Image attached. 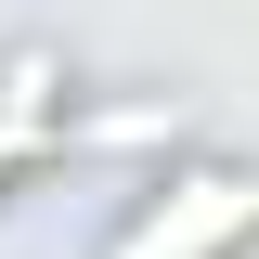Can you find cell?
Masks as SVG:
<instances>
[{"label":"cell","instance_id":"obj_1","mask_svg":"<svg viewBox=\"0 0 259 259\" xmlns=\"http://www.w3.org/2000/svg\"><path fill=\"white\" fill-rule=\"evenodd\" d=\"M246 221H259V182H207V207H194L182 233H168V221H143V233H130L117 259H221V246H233Z\"/></svg>","mask_w":259,"mask_h":259}]
</instances>
